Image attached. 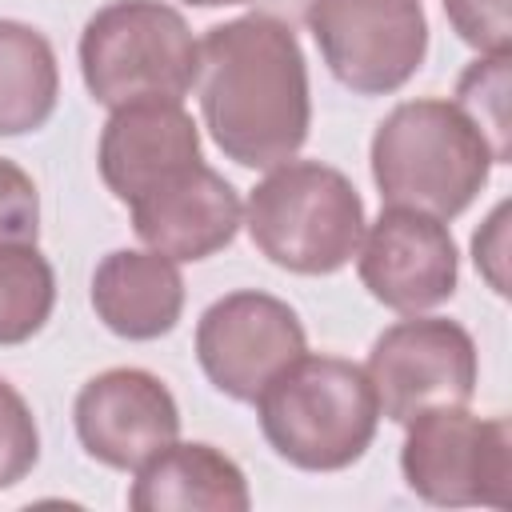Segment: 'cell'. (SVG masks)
Instances as JSON below:
<instances>
[{"label":"cell","instance_id":"17","mask_svg":"<svg viewBox=\"0 0 512 512\" xmlns=\"http://www.w3.org/2000/svg\"><path fill=\"white\" fill-rule=\"evenodd\" d=\"M56 308V272L36 244H0V348L32 340Z\"/></svg>","mask_w":512,"mask_h":512},{"label":"cell","instance_id":"18","mask_svg":"<svg viewBox=\"0 0 512 512\" xmlns=\"http://www.w3.org/2000/svg\"><path fill=\"white\" fill-rule=\"evenodd\" d=\"M508 88H512V52H484L456 80V108L484 136L496 164L512 160V120H508Z\"/></svg>","mask_w":512,"mask_h":512},{"label":"cell","instance_id":"2","mask_svg":"<svg viewBox=\"0 0 512 512\" xmlns=\"http://www.w3.org/2000/svg\"><path fill=\"white\" fill-rule=\"evenodd\" d=\"M252 404L268 448L304 472H340L356 464L380 424L368 372L340 356L300 352Z\"/></svg>","mask_w":512,"mask_h":512},{"label":"cell","instance_id":"20","mask_svg":"<svg viewBox=\"0 0 512 512\" xmlns=\"http://www.w3.org/2000/svg\"><path fill=\"white\" fill-rule=\"evenodd\" d=\"M40 236V192L32 176L0 156V244H36Z\"/></svg>","mask_w":512,"mask_h":512},{"label":"cell","instance_id":"1","mask_svg":"<svg viewBox=\"0 0 512 512\" xmlns=\"http://www.w3.org/2000/svg\"><path fill=\"white\" fill-rule=\"evenodd\" d=\"M196 88L208 136L240 168H276L308 140V64L280 16L248 12L208 28Z\"/></svg>","mask_w":512,"mask_h":512},{"label":"cell","instance_id":"4","mask_svg":"<svg viewBox=\"0 0 512 512\" xmlns=\"http://www.w3.org/2000/svg\"><path fill=\"white\" fill-rule=\"evenodd\" d=\"M244 224L260 256L296 276L340 272L364 236V200L320 160H284L248 192Z\"/></svg>","mask_w":512,"mask_h":512},{"label":"cell","instance_id":"8","mask_svg":"<svg viewBox=\"0 0 512 512\" xmlns=\"http://www.w3.org/2000/svg\"><path fill=\"white\" fill-rule=\"evenodd\" d=\"M380 416L408 424L428 408H456L476 396V340L448 316H420L384 328L364 364Z\"/></svg>","mask_w":512,"mask_h":512},{"label":"cell","instance_id":"7","mask_svg":"<svg viewBox=\"0 0 512 512\" xmlns=\"http://www.w3.org/2000/svg\"><path fill=\"white\" fill-rule=\"evenodd\" d=\"M304 16L328 72L356 96L404 88L428 56L420 0H308Z\"/></svg>","mask_w":512,"mask_h":512},{"label":"cell","instance_id":"5","mask_svg":"<svg viewBox=\"0 0 512 512\" xmlns=\"http://www.w3.org/2000/svg\"><path fill=\"white\" fill-rule=\"evenodd\" d=\"M200 40L160 0H112L80 32V76L96 104L184 100L196 84Z\"/></svg>","mask_w":512,"mask_h":512},{"label":"cell","instance_id":"22","mask_svg":"<svg viewBox=\"0 0 512 512\" xmlns=\"http://www.w3.org/2000/svg\"><path fill=\"white\" fill-rule=\"evenodd\" d=\"M508 204H500L488 220H484V228L472 236V256H476V268L484 272V280L500 292V296H508V276H504V252H508V244H504V236H508Z\"/></svg>","mask_w":512,"mask_h":512},{"label":"cell","instance_id":"13","mask_svg":"<svg viewBox=\"0 0 512 512\" xmlns=\"http://www.w3.org/2000/svg\"><path fill=\"white\" fill-rule=\"evenodd\" d=\"M200 160V128L180 100H132L112 108L100 132V180L120 204Z\"/></svg>","mask_w":512,"mask_h":512},{"label":"cell","instance_id":"14","mask_svg":"<svg viewBox=\"0 0 512 512\" xmlns=\"http://www.w3.org/2000/svg\"><path fill=\"white\" fill-rule=\"evenodd\" d=\"M92 308L124 340H160L184 312V276L152 248H116L92 272Z\"/></svg>","mask_w":512,"mask_h":512},{"label":"cell","instance_id":"11","mask_svg":"<svg viewBox=\"0 0 512 512\" xmlns=\"http://www.w3.org/2000/svg\"><path fill=\"white\" fill-rule=\"evenodd\" d=\"M72 424L92 460L136 472L180 436V408L160 376L144 368H108L76 392Z\"/></svg>","mask_w":512,"mask_h":512},{"label":"cell","instance_id":"16","mask_svg":"<svg viewBox=\"0 0 512 512\" xmlns=\"http://www.w3.org/2000/svg\"><path fill=\"white\" fill-rule=\"evenodd\" d=\"M60 96V64L44 32L0 20V136H24L48 124Z\"/></svg>","mask_w":512,"mask_h":512},{"label":"cell","instance_id":"19","mask_svg":"<svg viewBox=\"0 0 512 512\" xmlns=\"http://www.w3.org/2000/svg\"><path fill=\"white\" fill-rule=\"evenodd\" d=\"M40 460V428L28 400L0 376V488L20 484Z\"/></svg>","mask_w":512,"mask_h":512},{"label":"cell","instance_id":"23","mask_svg":"<svg viewBox=\"0 0 512 512\" xmlns=\"http://www.w3.org/2000/svg\"><path fill=\"white\" fill-rule=\"evenodd\" d=\"M184 4H196V8H220V4H248V0H184Z\"/></svg>","mask_w":512,"mask_h":512},{"label":"cell","instance_id":"21","mask_svg":"<svg viewBox=\"0 0 512 512\" xmlns=\"http://www.w3.org/2000/svg\"><path fill=\"white\" fill-rule=\"evenodd\" d=\"M444 16H448L452 32L464 44H472L480 56L508 52V44H512L508 0H444Z\"/></svg>","mask_w":512,"mask_h":512},{"label":"cell","instance_id":"6","mask_svg":"<svg viewBox=\"0 0 512 512\" xmlns=\"http://www.w3.org/2000/svg\"><path fill=\"white\" fill-rule=\"evenodd\" d=\"M400 448L404 484L444 508L512 504V428L504 416H472L468 404L412 416Z\"/></svg>","mask_w":512,"mask_h":512},{"label":"cell","instance_id":"12","mask_svg":"<svg viewBox=\"0 0 512 512\" xmlns=\"http://www.w3.org/2000/svg\"><path fill=\"white\" fill-rule=\"evenodd\" d=\"M132 228L136 236L168 256V260H208L220 248L232 244L236 228L244 224V204L236 188L208 168L204 160L164 176L148 192H140L132 204Z\"/></svg>","mask_w":512,"mask_h":512},{"label":"cell","instance_id":"9","mask_svg":"<svg viewBox=\"0 0 512 512\" xmlns=\"http://www.w3.org/2000/svg\"><path fill=\"white\" fill-rule=\"evenodd\" d=\"M304 324L280 296L240 288L212 300L196 324V360L208 384L252 404L256 392L304 348Z\"/></svg>","mask_w":512,"mask_h":512},{"label":"cell","instance_id":"15","mask_svg":"<svg viewBox=\"0 0 512 512\" xmlns=\"http://www.w3.org/2000/svg\"><path fill=\"white\" fill-rule=\"evenodd\" d=\"M248 480L212 444H168L136 468L128 508L136 512H248Z\"/></svg>","mask_w":512,"mask_h":512},{"label":"cell","instance_id":"10","mask_svg":"<svg viewBox=\"0 0 512 512\" xmlns=\"http://www.w3.org/2000/svg\"><path fill=\"white\" fill-rule=\"evenodd\" d=\"M360 284L392 312H428L456 292L460 256L444 220L388 204L356 248Z\"/></svg>","mask_w":512,"mask_h":512},{"label":"cell","instance_id":"3","mask_svg":"<svg viewBox=\"0 0 512 512\" xmlns=\"http://www.w3.org/2000/svg\"><path fill=\"white\" fill-rule=\"evenodd\" d=\"M492 152L452 100H404L372 136V180L384 204L436 220L460 216L492 172Z\"/></svg>","mask_w":512,"mask_h":512}]
</instances>
